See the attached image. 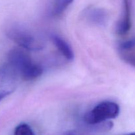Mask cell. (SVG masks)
<instances>
[{"instance_id": "3957f363", "label": "cell", "mask_w": 135, "mask_h": 135, "mask_svg": "<svg viewBox=\"0 0 135 135\" xmlns=\"http://www.w3.org/2000/svg\"><path fill=\"white\" fill-rule=\"evenodd\" d=\"M7 35L17 44L28 51H40L44 47V44L40 39L19 26H13L8 29Z\"/></svg>"}, {"instance_id": "7c38bea8", "label": "cell", "mask_w": 135, "mask_h": 135, "mask_svg": "<svg viewBox=\"0 0 135 135\" xmlns=\"http://www.w3.org/2000/svg\"><path fill=\"white\" fill-rule=\"evenodd\" d=\"M63 135H80L78 132L75 131H69L65 133Z\"/></svg>"}, {"instance_id": "9c48e42d", "label": "cell", "mask_w": 135, "mask_h": 135, "mask_svg": "<svg viewBox=\"0 0 135 135\" xmlns=\"http://www.w3.org/2000/svg\"><path fill=\"white\" fill-rule=\"evenodd\" d=\"M14 135H35L34 131L28 124H19L15 128Z\"/></svg>"}, {"instance_id": "6da1fadb", "label": "cell", "mask_w": 135, "mask_h": 135, "mask_svg": "<svg viewBox=\"0 0 135 135\" xmlns=\"http://www.w3.org/2000/svg\"><path fill=\"white\" fill-rule=\"evenodd\" d=\"M7 58L9 65L24 80H34L43 73V68L40 65L34 63L30 55L23 50L13 49L9 52Z\"/></svg>"}, {"instance_id": "8992f818", "label": "cell", "mask_w": 135, "mask_h": 135, "mask_svg": "<svg viewBox=\"0 0 135 135\" xmlns=\"http://www.w3.org/2000/svg\"><path fill=\"white\" fill-rule=\"evenodd\" d=\"M51 40L57 48L59 52L69 61H72L74 59V52L72 48L65 40L59 37V36H51Z\"/></svg>"}, {"instance_id": "ba28073f", "label": "cell", "mask_w": 135, "mask_h": 135, "mask_svg": "<svg viewBox=\"0 0 135 135\" xmlns=\"http://www.w3.org/2000/svg\"><path fill=\"white\" fill-rule=\"evenodd\" d=\"M74 0H55L53 7V13L55 15H59L63 13Z\"/></svg>"}, {"instance_id": "30bf717a", "label": "cell", "mask_w": 135, "mask_h": 135, "mask_svg": "<svg viewBox=\"0 0 135 135\" xmlns=\"http://www.w3.org/2000/svg\"><path fill=\"white\" fill-rule=\"evenodd\" d=\"M135 47V38L130 40L126 41V42H122L120 44L119 47L121 51H129Z\"/></svg>"}, {"instance_id": "8fae6325", "label": "cell", "mask_w": 135, "mask_h": 135, "mask_svg": "<svg viewBox=\"0 0 135 135\" xmlns=\"http://www.w3.org/2000/svg\"><path fill=\"white\" fill-rule=\"evenodd\" d=\"M121 57L126 63H129L131 65L135 67V55L131 54H125L123 52L121 54Z\"/></svg>"}, {"instance_id": "277c9868", "label": "cell", "mask_w": 135, "mask_h": 135, "mask_svg": "<svg viewBox=\"0 0 135 135\" xmlns=\"http://www.w3.org/2000/svg\"><path fill=\"white\" fill-rule=\"evenodd\" d=\"M18 75L10 66L0 68V101L17 89Z\"/></svg>"}, {"instance_id": "4fadbf2b", "label": "cell", "mask_w": 135, "mask_h": 135, "mask_svg": "<svg viewBox=\"0 0 135 135\" xmlns=\"http://www.w3.org/2000/svg\"><path fill=\"white\" fill-rule=\"evenodd\" d=\"M125 135H135V133H129V134H127Z\"/></svg>"}, {"instance_id": "7a4b0ae2", "label": "cell", "mask_w": 135, "mask_h": 135, "mask_svg": "<svg viewBox=\"0 0 135 135\" xmlns=\"http://www.w3.org/2000/svg\"><path fill=\"white\" fill-rule=\"evenodd\" d=\"M119 106L110 101L102 102L85 113L84 120L88 125H98L106 121L115 119L119 114Z\"/></svg>"}, {"instance_id": "5b68a950", "label": "cell", "mask_w": 135, "mask_h": 135, "mask_svg": "<svg viewBox=\"0 0 135 135\" xmlns=\"http://www.w3.org/2000/svg\"><path fill=\"white\" fill-rule=\"evenodd\" d=\"M132 0H123V9L122 17L116 27V32L119 35H125L131 28Z\"/></svg>"}, {"instance_id": "52a82bcc", "label": "cell", "mask_w": 135, "mask_h": 135, "mask_svg": "<svg viewBox=\"0 0 135 135\" xmlns=\"http://www.w3.org/2000/svg\"><path fill=\"white\" fill-rule=\"evenodd\" d=\"M89 20L94 24L103 25L107 19V15L104 10L100 9H94L88 13Z\"/></svg>"}]
</instances>
